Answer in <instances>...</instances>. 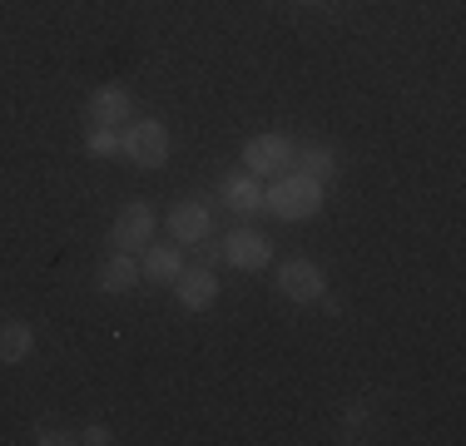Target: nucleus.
Returning <instances> with one entry per match:
<instances>
[{"label":"nucleus","instance_id":"obj_15","mask_svg":"<svg viewBox=\"0 0 466 446\" xmlns=\"http://www.w3.org/2000/svg\"><path fill=\"white\" fill-rule=\"evenodd\" d=\"M119 144H125V134H119L115 125H90V134H85V149H90L95 159H109V154H119Z\"/></svg>","mask_w":466,"mask_h":446},{"label":"nucleus","instance_id":"obj_2","mask_svg":"<svg viewBox=\"0 0 466 446\" xmlns=\"http://www.w3.org/2000/svg\"><path fill=\"white\" fill-rule=\"evenodd\" d=\"M293 149L298 144L279 129L253 134V139L243 144V169H248L253 178H283V174H293Z\"/></svg>","mask_w":466,"mask_h":446},{"label":"nucleus","instance_id":"obj_19","mask_svg":"<svg viewBox=\"0 0 466 446\" xmlns=\"http://www.w3.org/2000/svg\"><path fill=\"white\" fill-rule=\"evenodd\" d=\"M303 5H318V0H303Z\"/></svg>","mask_w":466,"mask_h":446},{"label":"nucleus","instance_id":"obj_14","mask_svg":"<svg viewBox=\"0 0 466 446\" xmlns=\"http://www.w3.org/2000/svg\"><path fill=\"white\" fill-rule=\"evenodd\" d=\"M293 169L318 178V184H328V178L338 174V154H332L328 144H308V149H293Z\"/></svg>","mask_w":466,"mask_h":446},{"label":"nucleus","instance_id":"obj_9","mask_svg":"<svg viewBox=\"0 0 466 446\" xmlns=\"http://www.w3.org/2000/svg\"><path fill=\"white\" fill-rule=\"evenodd\" d=\"M129 89L125 85H99L95 95H90V105H85V115H90V125H115L119 129V119H129Z\"/></svg>","mask_w":466,"mask_h":446},{"label":"nucleus","instance_id":"obj_12","mask_svg":"<svg viewBox=\"0 0 466 446\" xmlns=\"http://www.w3.org/2000/svg\"><path fill=\"white\" fill-rule=\"evenodd\" d=\"M99 293H129V288L139 283V263H135V253H109L105 263H99Z\"/></svg>","mask_w":466,"mask_h":446},{"label":"nucleus","instance_id":"obj_5","mask_svg":"<svg viewBox=\"0 0 466 446\" xmlns=\"http://www.w3.org/2000/svg\"><path fill=\"white\" fill-rule=\"evenodd\" d=\"M279 293L293 298V303H318L328 293V278L313 258H288L279 263Z\"/></svg>","mask_w":466,"mask_h":446},{"label":"nucleus","instance_id":"obj_4","mask_svg":"<svg viewBox=\"0 0 466 446\" xmlns=\"http://www.w3.org/2000/svg\"><path fill=\"white\" fill-rule=\"evenodd\" d=\"M125 159L139 164V169H164L169 164V129L159 125V119H139V125L125 129Z\"/></svg>","mask_w":466,"mask_h":446},{"label":"nucleus","instance_id":"obj_1","mask_svg":"<svg viewBox=\"0 0 466 446\" xmlns=\"http://www.w3.org/2000/svg\"><path fill=\"white\" fill-rule=\"evenodd\" d=\"M263 208L279 214L283 223H308V218H318V208H323V184L293 169V174L273 178V188L263 194Z\"/></svg>","mask_w":466,"mask_h":446},{"label":"nucleus","instance_id":"obj_8","mask_svg":"<svg viewBox=\"0 0 466 446\" xmlns=\"http://www.w3.org/2000/svg\"><path fill=\"white\" fill-rule=\"evenodd\" d=\"M174 298H179V308H188V312H208L218 303L214 268H184V273L174 278Z\"/></svg>","mask_w":466,"mask_h":446},{"label":"nucleus","instance_id":"obj_11","mask_svg":"<svg viewBox=\"0 0 466 446\" xmlns=\"http://www.w3.org/2000/svg\"><path fill=\"white\" fill-rule=\"evenodd\" d=\"M218 194H224V204L233 208V214H243V218L263 208V188H258V178H253L248 169H243V174H228L224 184H218Z\"/></svg>","mask_w":466,"mask_h":446},{"label":"nucleus","instance_id":"obj_10","mask_svg":"<svg viewBox=\"0 0 466 446\" xmlns=\"http://www.w3.org/2000/svg\"><path fill=\"white\" fill-rule=\"evenodd\" d=\"M179 273H184V248L179 243H149V248H144L139 278H149V283H174Z\"/></svg>","mask_w":466,"mask_h":446},{"label":"nucleus","instance_id":"obj_13","mask_svg":"<svg viewBox=\"0 0 466 446\" xmlns=\"http://www.w3.org/2000/svg\"><path fill=\"white\" fill-rule=\"evenodd\" d=\"M30 352H35V328H30L25 318L0 322V362H5V367H20Z\"/></svg>","mask_w":466,"mask_h":446},{"label":"nucleus","instance_id":"obj_7","mask_svg":"<svg viewBox=\"0 0 466 446\" xmlns=\"http://www.w3.org/2000/svg\"><path fill=\"white\" fill-rule=\"evenodd\" d=\"M214 233V214H208L198 198H184V204L169 208V238L179 243V248H194L198 238H208Z\"/></svg>","mask_w":466,"mask_h":446},{"label":"nucleus","instance_id":"obj_3","mask_svg":"<svg viewBox=\"0 0 466 446\" xmlns=\"http://www.w3.org/2000/svg\"><path fill=\"white\" fill-rule=\"evenodd\" d=\"M154 228H159V218H154V208L135 198V204H125L109 223V243H115L119 253H144L154 243Z\"/></svg>","mask_w":466,"mask_h":446},{"label":"nucleus","instance_id":"obj_18","mask_svg":"<svg viewBox=\"0 0 466 446\" xmlns=\"http://www.w3.org/2000/svg\"><path fill=\"white\" fill-rule=\"evenodd\" d=\"M35 441L40 446H65V441H80V437H75V431H60V427H40Z\"/></svg>","mask_w":466,"mask_h":446},{"label":"nucleus","instance_id":"obj_17","mask_svg":"<svg viewBox=\"0 0 466 446\" xmlns=\"http://www.w3.org/2000/svg\"><path fill=\"white\" fill-rule=\"evenodd\" d=\"M75 437H80L85 446H109V441H115V437H109V427H105V421H90V427H80Z\"/></svg>","mask_w":466,"mask_h":446},{"label":"nucleus","instance_id":"obj_16","mask_svg":"<svg viewBox=\"0 0 466 446\" xmlns=\"http://www.w3.org/2000/svg\"><path fill=\"white\" fill-rule=\"evenodd\" d=\"M218 263H224V243L198 238V243H194V268H218Z\"/></svg>","mask_w":466,"mask_h":446},{"label":"nucleus","instance_id":"obj_6","mask_svg":"<svg viewBox=\"0 0 466 446\" xmlns=\"http://www.w3.org/2000/svg\"><path fill=\"white\" fill-rule=\"evenodd\" d=\"M224 263L243 268V273H263L273 263V243L258 228H233L224 238Z\"/></svg>","mask_w":466,"mask_h":446}]
</instances>
